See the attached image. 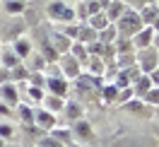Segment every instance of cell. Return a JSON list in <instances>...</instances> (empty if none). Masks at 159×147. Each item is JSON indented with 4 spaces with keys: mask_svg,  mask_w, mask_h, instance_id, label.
<instances>
[{
    "mask_svg": "<svg viewBox=\"0 0 159 147\" xmlns=\"http://www.w3.org/2000/svg\"><path fill=\"white\" fill-rule=\"evenodd\" d=\"M20 116L24 118V126H34V111L29 106H20Z\"/></svg>",
    "mask_w": 159,
    "mask_h": 147,
    "instance_id": "484cf974",
    "label": "cell"
},
{
    "mask_svg": "<svg viewBox=\"0 0 159 147\" xmlns=\"http://www.w3.org/2000/svg\"><path fill=\"white\" fill-rule=\"evenodd\" d=\"M87 24L99 34L101 29H106V27H109V20H106V15H104V12H97V15H92L89 20H87Z\"/></svg>",
    "mask_w": 159,
    "mask_h": 147,
    "instance_id": "e0dca14e",
    "label": "cell"
},
{
    "mask_svg": "<svg viewBox=\"0 0 159 147\" xmlns=\"http://www.w3.org/2000/svg\"><path fill=\"white\" fill-rule=\"evenodd\" d=\"M58 63H60V72H63V77H65V80H68V77L77 80L80 77V65H82V63H80L77 58H72L70 53H65V56H60V58H58Z\"/></svg>",
    "mask_w": 159,
    "mask_h": 147,
    "instance_id": "3957f363",
    "label": "cell"
},
{
    "mask_svg": "<svg viewBox=\"0 0 159 147\" xmlns=\"http://www.w3.org/2000/svg\"><path fill=\"white\" fill-rule=\"evenodd\" d=\"M39 147H63V145H60L56 137L46 135V137H41V140H39Z\"/></svg>",
    "mask_w": 159,
    "mask_h": 147,
    "instance_id": "4316f807",
    "label": "cell"
},
{
    "mask_svg": "<svg viewBox=\"0 0 159 147\" xmlns=\"http://www.w3.org/2000/svg\"><path fill=\"white\" fill-rule=\"evenodd\" d=\"M152 39H154V29H152V27H142L130 41H133V46H138V51H142V48H149V46H152Z\"/></svg>",
    "mask_w": 159,
    "mask_h": 147,
    "instance_id": "9c48e42d",
    "label": "cell"
},
{
    "mask_svg": "<svg viewBox=\"0 0 159 147\" xmlns=\"http://www.w3.org/2000/svg\"><path fill=\"white\" fill-rule=\"evenodd\" d=\"M84 63L89 65V75H94V77H97V75H99V77L104 75V58H99V56H89Z\"/></svg>",
    "mask_w": 159,
    "mask_h": 147,
    "instance_id": "ac0fdd59",
    "label": "cell"
},
{
    "mask_svg": "<svg viewBox=\"0 0 159 147\" xmlns=\"http://www.w3.org/2000/svg\"><path fill=\"white\" fill-rule=\"evenodd\" d=\"M12 133H15V130H12V126H7V123H0V137H2L5 142L12 137Z\"/></svg>",
    "mask_w": 159,
    "mask_h": 147,
    "instance_id": "f1b7e54d",
    "label": "cell"
},
{
    "mask_svg": "<svg viewBox=\"0 0 159 147\" xmlns=\"http://www.w3.org/2000/svg\"><path fill=\"white\" fill-rule=\"evenodd\" d=\"M157 63H159V51H157Z\"/></svg>",
    "mask_w": 159,
    "mask_h": 147,
    "instance_id": "8d00e7d4",
    "label": "cell"
},
{
    "mask_svg": "<svg viewBox=\"0 0 159 147\" xmlns=\"http://www.w3.org/2000/svg\"><path fill=\"white\" fill-rule=\"evenodd\" d=\"M43 104H46V111H51L53 116L58 113V111H63V106H65V99L63 97H56V94H48V97H43Z\"/></svg>",
    "mask_w": 159,
    "mask_h": 147,
    "instance_id": "9a60e30c",
    "label": "cell"
},
{
    "mask_svg": "<svg viewBox=\"0 0 159 147\" xmlns=\"http://www.w3.org/2000/svg\"><path fill=\"white\" fill-rule=\"evenodd\" d=\"M152 46L159 51V34H154V39H152Z\"/></svg>",
    "mask_w": 159,
    "mask_h": 147,
    "instance_id": "d6a6232c",
    "label": "cell"
},
{
    "mask_svg": "<svg viewBox=\"0 0 159 147\" xmlns=\"http://www.w3.org/2000/svg\"><path fill=\"white\" fill-rule=\"evenodd\" d=\"M116 97H118V87H113V85H109V87L104 89V99H106V101H113Z\"/></svg>",
    "mask_w": 159,
    "mask_h": 147,
    "instance_id": "f546056e",
    "label": "cell"
},
{
    "mask_svg": "<svg viewBox=\"0 0 159 147\" xmlns=\"http://www.w3.org/2000/svg\"><path fill=\"white\" fill-rule=\"evenodd\" d=\"M75 17H77V20H82V22H87V20H89V10H87V2H84V0H80V2H77Z\"/></svg>",
    "mask_w": 159,
    "mask_h": 147,
    "instance_id": "603a6c76",
    "label": "cell"
},
{
    "mask_svg": "<svg viewBox=\"0 0 159 147\" xmlns=\"http://www.w3.org/2000/svg\"><path fill=\"white\" fill-rule=\"evenodd\" d=\"M48 44L53 46V51L58 53V56H65V53H70V44L72 41L65 36V34H60V31H53L48 36Z\"/></svg>",
    "mask_w": 159,
    "mask_h": 147,
    "instance_id": "8992f818",
    "label": "cell"
},
{
    "mask_svg": "<svg viewBox=\"0 0 159 147\" xmlns=\"http://www.w3.org/2000/svg\"><path fill=\"white\" fill-rule=\"evenodd\" d=\"M5 10L10 15H20L24 12V0H5Z\"/></svg>",
    "mask_w": 159,
    "mask_h": 147,
    "instance_id": "7402d4cb",
    "label": "cell"
},
{
    "mask_svg": "<svg viewBox=\"0 0 159 147\" xmlns=\"http://www.w3.org/2000/svg\"><path fill=\"white\" fill-rule=\"evenodd\" d=\"M70 56L77 58V60H87L89 58V56H87V46H84L82 41H72V44H70Z\"/></svg>",
    "mask_w": 159,
    "mask_h": 147,
    "instance_id": "ffe728a7",
    "label": "cell"
},
{
    "mask_svg": "<svg viewBox=\"0 0 159 147\" xmlns=\"http://www.w3.org/2000/svg\"><path fill=\"white\" fill-rule=\"evenodd\" d=\"M133 2H138V5H140V7H142V5H147V2H149V0H133Z\"/></svg>",
    "mask_w": 159,
    "mask_h": 147,
    "instance_id": "836d02e7",
    "label": "cell"
},
{
    "mask_svg": "<svg viewBox=\"0 0 159 147\" xmlns=\"http://www.w3.org/2000/svg\"><path fill=\"white\" fill-rule=\"evenodd\" d=\"M34 126H39L41 130H53L56 128V116L46 108H36L34 111Z\"/></svg>",
    "mask_w": 159,
    "mask_h": 147,
    "instance_id": "5b68a950",
    "label": "cell"
},
{
    "mask_svg": "<svg viewBox=\"0 0 159 147\" xmlns=\"http://www.w3.org/2000/svg\"><path fill=\"white\" fill-rule=\"evenodd\" d=\"M70 133H72V140L77 137L80 142H87V140H92V137H94L92 126L87 123V121H82V118H80V121H75V123L70 126Z\"/></svg>",
    "mask_w": 159,
    "mask_h": 147,
    "instance_id": "277c9868",
    "label": "cell"
},
{
    "mask_svg": "<svg viewBox=\"0 0 159 147\" xmlns=\"http://www.w3.org/2000/svg\"><path fill=\"white\" fill-rule=\"evenodd\" d=\"M142 99H145L147 104H152V106H159V87H152Z\"/></svg>",
    "mask_w": 159,
    "mask_h": 147,
    "instance_id": "cb8c5ba5",
    "label": "cell"
},
{
    "mask_svg": "<svg viewBox=\"0 0 159 147\" xmlns=\"http://www.w3.org/2000/svg\"><path fill=\"white\" fill-rule=\"evenodd\" d=\"M0 147H7V142H5V140H2V137H0Z\"/></svg>",
    "mask_w": 159,
    "mask_h": 147,
    "instance_id": "d590c367",
    "label": "cell"
},
{
    "mask_svg": "<svg viewBox=\"0 0 159 147\" xmlns=\"http://www.w3.org/2000/svg\"><path fill=\"white\" fill-rule=\"evenodd\" d=\"M152 29H154V34H159V15H157V20L152 22Z\"/></svg>",
    "mask_w": 159,
    "mask_h": 147,
    "instance_id": "1f68e13d",
    "label": "cell"
},
{
    "mask_svg": "<svg viewBox=\"0 0 159 147\" xmlns=\"http://www.w3.org/2000/svg\"><path fill=\"white\" fill-rule=\"evenodd\" d=\"M138 15H140V20H142L145 27H152V22L157 20V15H159V5H157V2H147V5L140 7Z\"/></svg>",
    "mask_w": 159,
    "mask_h": 147,
    "instance_id": "8fae6325",
    "label": "cell"
},
{
    "mask_svg": "<svg viewBox=\"0 0 159 147\" xmlns=\"http://www.w3.org/2000/svg\"><path fill=\"white\" fill-rule=\"evenodd\" d=\"M63 111H65V116H68L70 123H75V121H80V118H82V106H80L77 101H65Z\"/></svg>",
    "mask_w": 159,
    "mask_h": 147,
    "instance_id": "2e32d148",
    "label": "cell"
},
{
    "mask_svg": "<svg viewBox=\"0 0 159 147\" xmlns=\"http://www.w3.org/2000/svg\"><path fill=\"white\" fill-rule=\"evenodd\" d=\"M31 51H34V48H31V41H29V39H22V36H17V39H15V44H12V53H15L20 60H24V58L31 53Z\"/></svg>",
    "mask_w": 159,
    "mask_h": 147,
    "instance_id": "7c38bea8",
    "label": "cell"
},
{
    "mask_svg": "<svg viewBox=\"0 0 159 147\" xmlns=\"http://www.w3.org/2000/svg\"><path fill=\"white\" fill-rule=\"evenodd\" d=\"M2 65L7 70H12V68H17L20 65V58L12 53V51H2Z\"/></svg>",
    "mask_w": 159,
    "mask_h": 147,
    "instance_id": "44dd1931",
    "label": "cell"
},
{
    "mask_svg": "<svg viewBox=\"0 0 159 147\" xmlns=\"http://www.w3.org/2000/svg\"><path fill=\"white\" fill-rule=\"evenodd\" d=\"M27 70L29 72H41V70L46 68V60H43V56L41 53H36V51H31L29 56H27Z\"/></svg>",
    "mask_w": 159,
    "mask_h": 147,
    "instance_id": "5bb4252c",
    "label": "cell"
},
{
    "mask_svg": "<svg viewBox=\"0 0 159 147\" xmlns=\"http://www.w3.org/2000/svg\"><path fill=\"white\" fill-rule=\"evenodd\" d=\"M0 113H2V116H10V106L2 104V101H0Z\"/></svg>",
    "mask_w": 159,
    "mask_h": 147,
    "instance_id": "4dcf8cb0",
    "label": "cell"
},
{
    "mask_svg": "<svg viewBox=\"0 0 159 147\" xmlns=\"http://www.w3.org/2000/svg\"><path fill=\"white\" fill-rule=\"evenodd\" d=\"M43 87L48 89L51 94H56V97H65V94H68V80L63 77V75H60V77H46V85H43Z\"/></svg>",
    "mask_w": 159,
    "mask_h": 147,
    "instance_id": "ba28073f",
    "label": "cell"
},
{
    "mask_svg": "<svg viewBox=\"0 0 159 147\" xmlns=\"http://www.w3.org/2000/svg\"><path fill=\"white\" fill-rule=\"evenodd\" d=\"M113 27H116V31H118V36H123V39H133V36H135L145 24H142V20H140L138 12L133 10V7H128L125 15H123Z\"/></svg>",
    "mask_w": 159,
    "mask_h": 147,
    "instance_id": "6da1fadb",
    "label": "cell"
},
{
    "mask_svg": "<svg viewBox=\"0 0 159 147\" xmlns=\"http://www.w3.org/2000/svg\"><path fill=\"white\" fill-rule=\"evenodd\" d=\"M29 87H41L43 89V85H46V77L41 75V72H29Z\"/></svg>",
    "mask_w": 159,
    "mask_h": 147,
    "instance_id": "d4e9b609",
    "label": "cell"
},
{
    "mask_svg": "<svg viewBox=\"0 0 159 147\" xmlns=\"http://www.w3.org/2000/svg\"><path fill=\"white\" fill-rule=\"evenodd\" d=\"M48 133H51V137H56L63 147L72 142V133H70V128H63V130H60V128H53V130H48Z\"/></svg>",
    "mask_w": 159,
    "mask_h": 147,
    "instance_id": "d6986e66",
    "label": "cell"
},
{
    "mask_svg": "<svg viewBox=\"0 0 159 147\" xmlns=\"http://www.w3.org/2000/svg\"><path fill=\"white\" fill-rule=\"evenodd\" d=\"M130 87H133V94H135V97H145L149 89H152V80H149V75H140Z\"/></svg>",
    "mask_w": 159,
    "mask_h": 147,
    "instance_id": "4fadbf2b",
    "label": "cell"
},
{
    "mask_svg": "<svg viewBox=\"0 0 159 147\" xmlns=\"http://www.w3.org/2000/svg\"><path fill=\"white\" fill-rule=\"evenodd\" d=\"M84 2H87V0H84Z\"/></svg>",
    "mask_w": 159,
    "mask_h": 147,
    "instance_id": "74e56055",
    "label": "cell"
},
{
    "mask_svg": "<svg viewBox=\"0 0 159 147\" xmlns=\"http://www.w3.org/2000/svg\"><path fill=\"white\" fill-rule=\"evenodd\" d=\"M29 99L31 101H43V89L41 87H29Z\"/></svg>",
    "mask_w": 159,
    "mask_h": 147,
    "instance_id": "83f0119b",
    "label": "cell"
},
{
    "mask_svg": "<svg viewBox=\"0 0 159 147\" xmlns=\"http://www.w3.org/2000/svg\"><path fill=\"white\" fill-rule=\"evenodd\" d=\"M65 147H80V142H70V145H65Z\"/></svg>",
    "mask_w": 159,
    "mask_h": 147,
    "instance_id": "e575fe53",
    "label": "cell"
},
{
    "mask_svg": "<svg viewBox=\"0 0 159 147\" xmlns=\"http://www.w3.org/2000/svg\"><path fill=\"white\" fill-rule=\"evenodd\" d=\"M48 17H51V20H56V22L63 20L65 24H70L72 17H75V10H70L63 0H53V2L48 5Z\"/></svg>",
    "mask_w": 159,
    "mask_h": 147,
    "instance_id": "7a4b0ae2",
    "label": "cell"
},
{
    "mask_svg": "<svg viewBox=\"0 0 159 147\" xmlns=\"http://www.w3.org/2000/svg\"><path fill=\"white\" fill-rule=\"evenodd\" d=\"M0 101H2V104H7V106H17L20 94H17V87H15L12 82L0 85Z\"/></svg>",
    "mask_w": 159,
    "mask_h": 147,
    "instance_id": "30bf717a",
    "label": "cell"
},
{
    "mask_svg": "<svg viewBox=\"0 0 159 147\" xmlns=\"http://www.w3.org/2000/svg\"><path fill=\"white\" fill-rule=\"evenodd\" d=\"M125 10H128V5L123 2V0H111V5L104 10V15H106V20H109V24H116V22L125 15Z\"/></svg>",
    "mask_w": 159,
    "mask_h": 147,
    "instance_id": "52a82bcc",
    "label": "cell"
},
{
    "mask_svg": "<svg viewBox=\"0 0 159 147\" xmlns=\"http://www.w3.org/2000/svg\"><path fill=\"white\" fill-rule=\"evenodd\" d=\"M7 147H10V145H7Z\"/></svg>",
    "mask_w": 159,
    "mask_h": 147,
    "instance_id": "f35d334b",
    "label": "cell"
}]
</instances>
